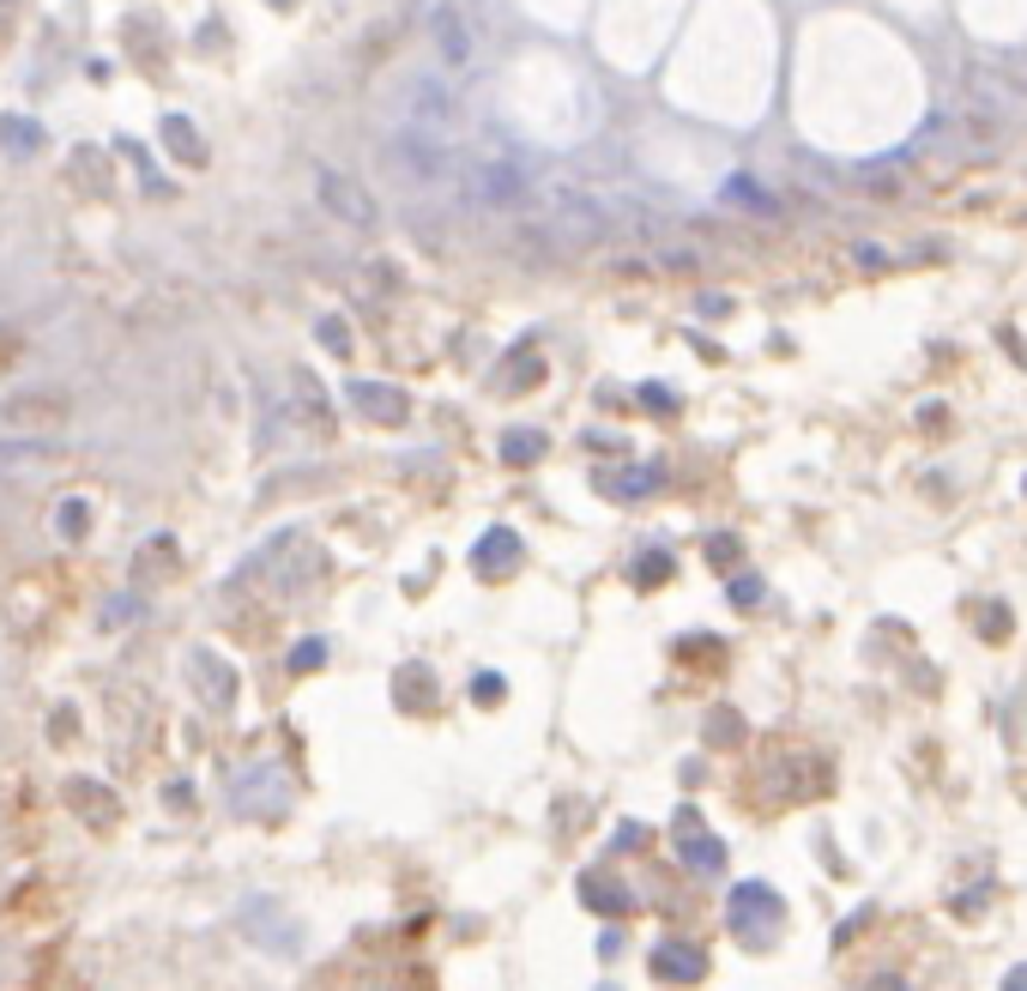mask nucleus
I'll return each instance as SVG.
<instances>
[{
	"label": "nucleus",
	"mask_w": 1027,
	"mask_h": 991,
	"mask_svg": "<svg viewBox=\"0 0 1027 991\" xmlns=\"http://www.w3.org/2000/svg\"><path fill=\"white\" fill-rule=\"evenodd\" d=\"M188 678L200 683V695L212 701V708H230V695H236V671L225 665L218 653H206V647H193L188 653Z\"/></svg>",
	"instance_id": "7"
},
{
	"label": "nucleus",
	"mask_w": 1027,
	"mask_h": 991,
	"mask_svg": "<svg viewBox=\"0 0 1027 991\" xmlns=\"http://www.w3.org/2000/svg\"><path fill=\"white\" fill-rule=\"evenodd\" d=\"M1009 985H1027V968H1016V973H1009Z\"/></svg>",
	"instance_id": "23"
},
{
	"label": "nucleus",
	"mask_w": 1027,
	"mask_h": 991,
	"mask_svg": "<svg viewBox=\"0 0 1027 991\" xmlns=\"http://www.w3.org/2000/svg\"><path fill=\"white\" fill-rule=\"evenodd\" d=\"M460 194L478 206V212H514V206L532 200V182L520 176L514 158H471L460 170Z\"/></svg>",
	"instance_id": "2"
},
{
	"label": "nucleus",
	"mask_w": 1027,
	"mask_h": 991,
	"mask_svg": "<svg viewBox=\"0 0 1027 991\" xmlns=\"http://www.w3.org/2000/svg\"><path fill=\"white\" fill-rule=\"evenodd\" d=\"M321 659H327V653H321V641H302V653L290 659V665H297V671H315V665H321Z\"/></svg>",
	"instance_id": "18"
},
{
	"label": "nucleus",
	"mask_w": 1027,
	"mask_h": 991,
	"mask_svg": "<svg viewBox=\"0 0 1027 991\" xmlns=\"http://www.w3.org/2000/svg\"><path fill=\"white\" fill-rule=\"evenodd\" d=\"M279 7H290V0H279Z\"/></svg>",
	"instance_id": "24"
},
{
	"label": "nucleus",
	"mask_w": 1027,
	"mask_h": 991,
	"mask_svg": "<svg viewBox=\"0 0 1027 991\" xmlns=\"http://www.w3.org/2000/svg\"><path fill=\"white\" fill-rule=\"evenodd\" d=\"M429 37H436L448 73H471V67H478V31H471V19L453 7V0H441V7L429 12Z\"/></svg>",
	"instance_id": "5"
},
{
	"label": "nucleus",
	"mask_w": 1027,
	"mask_h": 991,
	"mask_svg": "<svg viewBox=\"0 0 1027 991\" xmlns=\"http://www.w3.org/2000/svg\"><path fill=\"white\" fill-rule=\"evenodd\" d=\"M351 399L363 406V418H375V423H399V418H406V393L381 388V381H351Z\"/></svg>",
	"instance_id": "8"
},
{
	"label": "nucleus",
	"mask_w": 1027,
	"mask_h": 991,
	"mask_svg": "<svg viewBox=\"0 0 1027 991\" xmlns=\"http://www.w3.org/2000/svg\"><path fill=\"white\" fill-rule=\"evenodd\" d=\"M163 146H170L182 163H206V140L193 133L188 116H170V121H163Z\"/></svg>",
	"instance_id": "11"
},
{
	"label": "nucleus",
	"mask_w": 1027,
	"mask_h": 991,
	"mask_svg": "<svg viewBox=\"0 0 1027 991\" xmlns=\"http://www.w3.org/2000/svg\"><path fill=\"white\" fill-rule=\"evenodd\" d=\"M502 453H508L514 466H526V460H538V453H545V436H538V430H508L502 436Z\"/></svg>",
	"instance_id": "15"
},
{
	"label": "nucleus",
	"mask_w": 1027,
	"mask_h": 991,
	"mask_svg": "<svg viewBox=\"0 0 1027 991\" xmlns=\"http://www.w3.org/2000/svg\"><path fill=\"white\" fill-rule=\"evenodd\" d=\"M478 701H502V678H478Z\"/></svg>",
	"instance_id": "21"
},
{
	"label": "nucleus",
	"mask_w": 1027,
	"mask_h": 991,
	"mask_svg": "<svg viewBox=\"0 0 1027 991\" xmlns=\"http://www.w3.org/2000/svg\"><path fill=\"white\" fill-rule=\"evenodd\" d=\"M654 973H659V980H701L707 961H701V949H677V943H665V949H654Z\"/></svg>",
	"instance_id": "10"
},
{
	"label": "nucleus",
	"mask_w": 1027,
	"mask_h": 991,
	"mask_svg": "<svg viewBox=\"0 0 1027 991\" xmlns=\"http://www.w3.org/2000/svg\"><path fill=\"white\" fill-rule=\"evenodd\" d=\"M677 852H684V859L696 864V871H714V864H719V847L707 841V834H696V829L684 834V822H677Z\"/></svg>",
	"instance_id": "13"
},
{
	"label": "nucleus",
	"mask_w": 1027,
	"mask_h": 991,
	"mask_svg": "<svg viewBox=\"0 0 1027 991\" xmlns=\"http://www.w3.org/2000/svg\"><path fill=\"white\" fill-rule=\"evenodd\" d=\"M761 599V581H738V604H756Z\"/></svg>",
	"instance_id": "22"
},
{
	"label": "nucleus",
	"mask_w": 1027,
	"mask_h": 991,
	"mask_svg": "<svg viewBox=\"0 0 1027 991\" xmlns=\"http://www.w3.org/2000/svg\"><path fill=\"white\" fill-rule=\"evenodd\" d=\"M399 128H418V133H436L448 140L453 133V91L441 73H411L406 91H399Z\"/></svg>",
	"instance_id": "3"
},
{
	"label": "nucleus",
	"mask_w": 1027,
	"mask_h": 991,
	"mask_svg": "<svg viewBox=\"0 0 1027 991\" xmlns=\"http://www.w3.org/2000/svg\"><path fill=\"white\" fill-rule=\"evenodd\" d=\"M61 532H86V502H67L61 508Z\"/></svg>",
	"instance_id": "19"
},
{
	"label": "nucleus",
	"mask_w": 1027,
	"mask_h": 991,
	"mask_svg": "<svg viewBox=\"0 0 1027 991\" xmlns=\"http://www.w3.org/2000/svg\"><path fill=\"white\" fill-rule=\"evenodd\" d=\"M478 574H508L514 562H520V539L514 532H483V544H478Z\"/></svg>",
	"instance_id": "9"
},
{
	"label": "nucleus",
	"mask_w": 1027,
	"mask_h": 991,
	"mask_svg": "<svg viewBox=\"0 0 1027 991\" xmlns=\"http://www.w3.org/2000/svg\"><path fill=\"white\" fill-rule=\"evenodd\" d=\"M43 453H54L49 442H0V466H19V460H43Z\"/></svg>",
	"instance_id": "16"
},
{
	"label": "nucleus",
	"mask_w": 1027,
	"mask_h": 991,
	"mask_svg": "<svg viewBox=\"0 0 1027 991\" xmlns=\"http://www.w3.org/2000/svg\"><path fill=\"white\" fill-rule=\"evenodd\" d=\"M731 931H744L749 943H768V931H780V901L761 883L731 889Z\"/></svg>",
	"instance_id": "6"
},
{
	"label": "nucleus",
	"mask_w": 1027,
	"mask_h": 991,
	"mask_svg": "<svg viewBox=\"0 0 1027 991\" xmlns=\"http://www.w3.org/2000/svg\"><path fill=\"white\" fill-rule=\"evenodd\" d=\"M599 490L605 496H647V490H659V472L654 466H641V472H599Z\"/></svg>",
	"instance_id": "12"
},
{
	"label": "nucleus",
	"mask_w": 1027,
	"mask_h": 991,
	"mask_svg": "<svg viewBox=\"0 0 1027 991\" xmlns=\"http://www.w3.org/2000/svg\"><path fill=\"white\" fill-rule=\"evenodd\" d=\"M0 140H7V146H43V128H37V121H31V128H24V121H0Z\"/></svg>",
	"instance_id": "17"
},
{
	"label": "nucleus",
	"mask_w": 1027,
	"mask_h": 991,
	"mask_svg": "<svg viewBox=\"0 0 1027 991\" xmlns=\"http://www.w3.org/2000/svg\"><path fill=\"white\" fill-rule=\"evenodd\" d=\"M387 170L411 188H441L453 176V151H448V140H436V133L393 128V140H387Z\"/></svg>",
	"instance_id": "1"
},
{
	"label": "nucleus",
	"mask_w": 1027,
	"mask_h": 991,
	"mask_svg": "<svg viewBox=\"0 0 1027 991\" xmlns=\"http://www.w3.org/2000/svg\"><path fill=\"white\" fill-rule=\"evenodd\" d=\"M321 339H327V346H332V351H345V346H351V339H345V327H339V321H321Z\"/></svg>",
	"instance_id": "20"
},
{
	"label": "nucleus",
	"mask_w": 1027,
	"mask_h": 991,
	"mask_svg": "<svg viewBox=\"0 0 1027 991\" xmlns=\"http://www.w3.org/2000/svg\"><path fill=\"white\" fill-rule=\"evenodd\" d=\"M315 194H321V206L339 224H351V230H369L375 218H381V206H375V194L363 182H351V176H339V170H315Z\"/></svg>",
	"instance_id": "4"
},
{
	"label": "nucleus",
	"mask_w": 1027,
	"mask_h": 991,
	"mask_svg": "<svg viewBox=\"0 0 1027 991\" xmlns=\"http://www.w3.org/2000/svg\"><path fill=\"white\" fill-rule=\"evenodd\" d=\"M67 792H73V810H86L97 829H103V822H109V798H103V787H97V780H73Z\"/></svg>",
	"instance_id": "14"
}]
</instances>
